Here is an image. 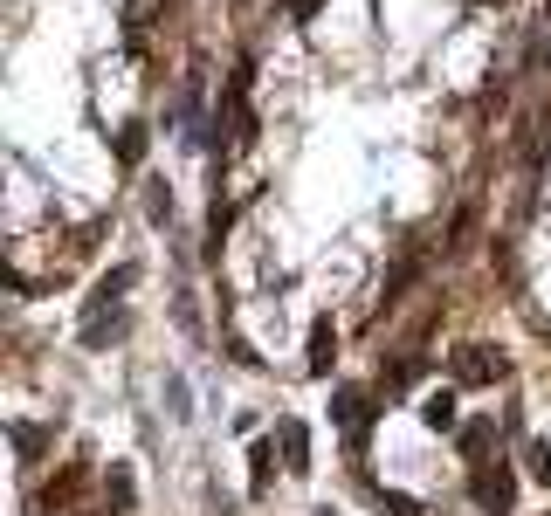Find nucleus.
<instances>
[{
  "label": "nucleus",
  "instance_id": "obj_1",
  "mask_svg": "<svg viewBox=\"0 0 551 516\" xmlns=\"http://www.w3.org/2000/svg\"><path fill=\"white\" fill-rule=\"evenodd\" d=\"M510 496H517V475H510V461H483V468H476V503H483V510H510Z\"/></svg>",
  "mask_w": 551,
  "mask_h": 516
},
{
  "label": "nucleus",
  "instance_id": "obj_2",
  "mask_svg": "<svg viewBox=\"0 0 551 516\" xmlns=\"http://www.w3.org/2000/svg\"><path fill=\"white\" fill-rule=\"evenodd\" d=\"M455 379L462 386H496L503 379V358H490V344H462L455 351Z\"/></svg>",
  "mask_w": 551,
  "mask_h": 516
},
{
  "label": "nucleus",
  "instance_id": "obj_3",
  "mask_svg": "<svg viewBox=\"0 0 551 516\" xmlns=\"http://www.w3.org/2000/svg\"><path fill=\"white\" fill-rule=\"evenodd\" d=\"M276 441H283V468H290V475H304V468H310V434H304V420H283V427H276Z\"/></svg>",
  "mask_w": 551,
  "mask_h": 516
},
{
  "label": "nucleus",
  "instance_id": "obj_4",
  "mask_svg": "<svg viewBox=\"0 0 551 516\" xmlns=\"http://www.w3.org/2000/svg\"><path fill=\"white\" fill-rule=\"evenodd\" d=\"M331 358H338V331L317 317V324H310V372H331Z\"/></svg>",
  "mask_w": 551,
  "mask_h": 516
},
{
  "label": "nucleus",
  "instance_id": "obj_5",
  "mask_svg": "<svg viewBox=\"0 0 551 516\" xmlns=\"http://www.w3.org/2000/svg\"><path fill=\"white\" fill-rule=\"evenodd\" d=\"M421 420H428L434 434H455V393H428L421 400Z\"/></svg>",
  "mask_w": 551,
  "mask_h": 516
},
{
  "label": "nucleus",
  "instance_id": "obj_6",
  "mask_svg": "<svg viewBox=\"0 0 551 516\" xmlns=\"http://www.w3.org/2000/svg\"><path fill=\"white\" fill-rule=\"evenodd\" d=\"M118 159H124V166L145 159V124H124V131H118Z\"/></svg>",
  "mask_w": 551,
  "mask_h": 516
},
{
  "label": "nucleus",
  "instance_id": "obj_7",
  "mask_svg": "<svg viewBox=\"0 0 551 516\" xmlns=\"http://www.w3.org/2000/svg\"><path fill=\"white\" fill-rule=\"evenodd\" d=\"M331 413H338V420L359 434V427H366V393H338V406H331Z\"/></svg>",
  "mask_w": 551,
  "mask_h": 516
},
{
  "label": "nucleus",
  "instance_id": "obj_8",
  "mask_svg": "<svg viewBox=\"0 0 551 516\" xmlns=\"http://www.w3.org/2000/svg\"><path fill=\"white\" fill-rule=\"evenodd\" d=\"M531 468H538V482H551V448H538V455H531Z\"/></svg>",
  "mask_w": 551,
  "mask_h": 516
},
{
  "label": "nucleus",
  "instance_id": "obj_9",
  "mask_svg": "<svg viewBox=\"0 0 551 516\" xmlns=\"http://www.w3.org/2000/svg\"><path fill=\"white\" fill-rule=\"evenodd\" d=\"M290 14H297V21H310V14H317V0H290Z\"/></svg>",
  "mask_w": 551,
  "mask_h": 516
}]
</instances>
